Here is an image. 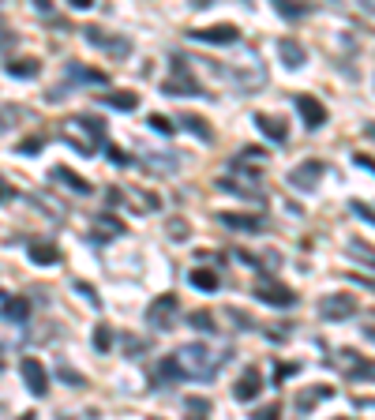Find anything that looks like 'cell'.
Returning <instances> with one entry per match:
<instances>
[{
    "mask_svg": "<svg viewBox=\"0 0 375 420\" xmlns=\"http://www.w3.org/2000/svg\"><path fill=\"white\" fill-rule=\"evenodd\" d=\"M128 229H124V221L117 218V214H94L90 218V240L94 244H109V240H117V236H124Z\"/></svg>",
    "mask_w": 375,
    "mask_h": 420,
    "instance_id": "cell-8",
    "label": "cell"
},
{
    "mask_svg": "<svg viewBox=\"0 0 375 420\" xmlns=\"http://www.w3.org/2000/svg\"><path fill=\"white\" fill-rule=\"evenodd\" d=\"M53 180H57V184H64V188H71L75 195H90V192H94L90 180H83L75 169H68V165H57V169H53Z\"/></svg>",
    "mask_w": 375,
    "mask_h": 420,
    "instance_id": "cell-18",
    "label": "cell"
},
{
    "mask_svg": "<svg viewBox=\"0 0 375 420\" xmlns=\"http://www.w3.org/2000/svg\"><path fill=\"white\" fill-rule=\"evenodd\" d=\"M252 420H282V406L278 402H270V406H263V409H255Z\"/></svg>",
    "mask_w": 375,
    "mask_h": 420,
    "instance_id": "cell-37",
    "label": "cell"
},
{
    "mask_svg": "<svg viewBox=\"0 0 375 420\" xmlns=\"http://www.w3.org/2000/svg\"><path fill=\"white\" fill-rule=\"evenodd\" d=\"M255 297L270 308H293L297 304V293H293L289 285H282L278 278H259L255 282Z\"/></svg>",
    "mask_w": 375,
    "mask_h": 420,
    "instance_id": "cell-5",
    "label": "cell"
},
{
    "mask_svg": "<svg viewBox=\"0 0 375 420\" xmlns=\"http://www.w3.org/2000/svg\"><path fill=\"white\" fill-rule=\"evenodd\" d=\"M353 210H356V214H361V218H364V221H372V225H375V214H372L368 207H361V203H353Z\"/></svg>",
    "mask_w": 375,
    "mask_h": 420,
    "instance_id": "cell-48",
    "label": "cell"
},
{
    "mask_svg": "<svg viewBox=\"0 0 375 420\" xmlns=\"http://www.w3.org/2000/svg\"><path fill=\"white\" fill-rule=\"evenodd\" d=\"M184 409H188V420H206L210 417V402L206 398H184Z\"/></svg>",
    "mask_w": 375,
    "mask_h": 420,
    "instance_id": "cell-32",
    "label": "cell"
},
{
    "mask_svg": "<svg viewBox=\"0 0 375 420\" xmlns=\"http://www.w3.org/2000/svg\"><path fill=\"white\" fill-rule=\"evenodd\" d=\"M356 165H364L368 173H375V162H372V158H364V154H356Z\"/></svg>",
    "mask_w": 375,
    "mask_h": 420,
    "instance_id": "cell-52",
    "label": "cell"
},
{
    "mask_svg": "<svg viewBox=\"0 0 375 420\" xmlns=\"http://www.w3.org/2000/svg\"><path fill=\"white\" fill-rule=\"evenodd\" d=\"M263 165H267V150H263V147H244L241 154L233 158V169L237 173H248V177H259Z\"/></svg>",
    "mask_w": 375,
    "mask_h": 420,
    "instance_id": "cell-12",
    "label": "cell"
},
{
    "mask_svg": "<svg viewBox=\"0 0 375 420\" xmlns=\"http://www.w3.org/2000/svg\"><path fill=\"white\" fill-rule=\"evenodd\" d=\"M293 106H297V113L304 116V124H308L312 132L326 124V106L315 98V94H297V98H293Z\"/></svg>",
    "mask_w": 375,
    "mask_h": 420,
    "instance_id": "cell-10",
    "label": "cell"
},
{
    "mask_svg": "<svg viewBox=\"0 0 375 420\" xmlns=\"http://www.w3.org/2000/svg\"><path fill=\"white\" fill-rule=\"evenodd\" d=\"M323 173H326V165L312 158V162H300L297 169L289 173V180H293V188H304V192H312V188L319 184V177H323Z\"/></svg>",
    "mask_w": 375,
    "mask_h": 420,
    "instance_id": "cell-13",
    "label": "cell"
},
{
    "mask_svg": "<svg viewBox=\"0 0 375 420\" xmlns=\"http://www.w3.org/2000/svg\"><path fill=\"white\" fill-rule=\"evenodd\" d=\"M4 315H8V319H30V300L12 297V300L4 304Z\"/></svg>",
    "mask_w": 375,
    "mask_h": 420,
    "instance_id": "cell-31",
    "label": "cell"
},
{
    "mask_svg": "<svg viewBox=\"0 0 375 420\" xmlns=\"http://www.w3.org/2000/svg\"><path fill=\"white\" fill-rule=\"evenodd\" d=\"M226 356H229V349H210L206 342H195V345H180V349L173 353V360H177V368H180L184 379L206 383V379H214L221 371Z\"/></svg>",
    "mask_w": 375,
    "mask_h": 420,
    "instance_id": "cell-1",
    "label": "cell"
},
{
    "mask_svg": "<svg viewBox=\"0 0 375 420\" xmlns=\"http://www.w3.org/2000/svg\"><path fill=\"white\" fill-rule=\"evenodd\" d=\"M75 289H79V293H83V297H86V300H90V304H98V293H94V289H90V285H83V282H79V285H75Z\"/></svg>",
    "mask_w": 375,
    "mask_h": 420,
    "instance_id": "cell-46",
    "label": "cell"
},
{
    "mask_svg": "<svg viewBox=\"0 0 375 420\" xmlns=\"http://www.w3.org/2000/svg\"><path fill=\"white\" fill-rule=\"evenodd\" d=\"M278 57H282V64H285V68H304L308 49L297 42V38H282V42H278Z\"/></svg>",
    "mask_w": 375,
    "mask_h": 420,
    "instance_id": "cell-16",
    "label": "cell"
},
{
    "mask_svg": "<svg viewBox=\"0 0 375 420\" xmlns=\"http://www.w3.org/2000/svg\"><path fill=\"white\" fill-rule=\"evenodd\" d=\"M94 349H98V353H109V349H113V330H109L106 323L94 330Z\"/></svg>",
    "mask_w": 375,
    "mask_h": 420,
    "instance_id": "cell-35",
    "label": "cell"
},
{
    "mask_svg": "<svg viewBox=\"0 0 375 420\" xmlns=\"http://www.w3.org/2000/svg\"><path fill=\"white\" fill-rule=\"evenodd\" d=\"M38 71H42V64H38L34 57L30 60H12V64H8V75H15V79H34Z\"/></svg>",
    "mask_w": 375,
    "mask_h": 420,
    "instance_id": "cell-28",
    "label": "cell"
},
{
    "mask_svg": "<svg viewBox=\"0 0 375 420\" xmlns=\"http://www.w3.org/2000/svg\"><path fill=\"white\" fill-rule=\"evenodd\" d=\"M23 383L30 386V394L45 398V394H49V375H45V364L34 360V356H27V360H23Z\"/></svg>",
    "mask_w": 375,
    "mask_h": 420,
    "instance_id": "cell-11",
    "label": "cell"
},
{
    "mask_svg": "<svg viewBox=\"0 0 375 420\" xmlns=\"http://www.w3.org/2000/svg\"><path fill=\"white\" fill-rule=\"evenodd\" d=\"M83 38L90 45H98V49H106L109 57H128V53H132V42H128V38H109V30H101V27H86Z\"/></svg>",
    "mask_w": 375,
    "mask_h": 420,
    "instance_id": "cell-9",
    "label": "cell"
},
{
    "mask_svg": "<svg viewBox=\"0 0 375 420\" xmlns=\"http://www.w3.org/2000/svg\"><path fill=\"white\" fill-rule=\"evenodd\" d=\"M349 256H356V259H364V263H372V267H375V251L361 248V244H349Z\"/></svg>",
    "mask_w": 375,
    "mask_h": 420,
    "instance_id": "cell-42",
    "label": "cell"
},
{
    "mask_svg": "<svg viewBox=\"0 0 375 420\" xmlns=\"http://www.w3.org/2000/svg\"><path fill=\"white\" fill-rule=\"evenodd\" d=\"M218 218H221V225L241 229V233H263V229H267V221H263V218H252V214H233V210H226V214H218Z\"/></svg>",
    "mask_w": 375,
    "mask_h": 420,
    "instance_id": "cell-19",
    "label": "cell"
},
{
    "mask_svg": "<svg viewBox=\"0 0 375 420\" xmlns=\"http://www.w3.org/2000/svg\"><path fill=\"white\" fill-rule=\"evenodd\" d=\"M259 391H263V371L252 364V368H244V371H241V379H237L233 398H237V402H252Z\"/></svg>",
    "mask_w": 375,
    "mask_h": 420,
    "instance_id": "cell-14",
    "label": "cell"
},
{
    "mask_svg": "<svg viewBox=\"0 0 375 420\" xmlns=\"http://www.w3.org/2000/svg\"><path fill=\"white\" fill-rule=\"evenodd\" d=\"M109 162H113V165H132V158H128L121 147H109Z\"/></svg>",
    "mask_w": 375,
    "mask_h": 420,
    "instance_id": "cell-43",
    "label": "cell"
},
{
    "mask_svg": "<svg viewBox=\"0 0 375 420\" xmlns=\"http://www.w3.org/2000/svg\"><path fill=\"white\" fill-rule=\"evenodd\" d=\"M60 143H68L79 154L90 158L106 147V124H101L98 116H68V121L60 124Z\"/></svg>",
    "mask_w": 375,
    "mask_h": 420,
    "instance_id": "cell-2",
    "label": "cell"
},
{
    "mask_svg": "<svg viewBox=\"0 0 375 420\" xmlns=\"http://www.w3.org/2000/svg\"><path fill=\"white\" fill-rule=\"evenodd\" d=\"M68 420H75V417H68Z\"/></svg>",
    "mask_w": 375,
    "mask_h": 420,
    "instance_id": "cell-55",
    "label": "cell"
},
{
    "mask_svg": "<svg viewBox=\"0 0 375 420\" xmlns=\"http://www.w3.org/2000/svg\"><path fill=\"white\" fill-rule=\"evenodd\" d=\"M0 368H4V349H0Z\"/></svg>",
    "mask_w": 375,
    "mask_h": 420,
    "instance_id": "cell-53",
    "label": "cell"
},
{
    "mask_svg": "<svg viewBox=\"0 0 375 420\" xmlns=\"http://www.w3.org/2000/svg\"><path fill=\"white\" fill-rule=\"evenodd\" d=\"M191 285H195L199 293H218V289H221V278H218V271L195 267V271H191Z\"/></svg>",
    "mask_w": 375,
    "mask_h": 420,
    "instance_id": "cell-24",
    "label": "cell"
},
{
    "mask_svg": "<svg viewBox=\"0 0 375 420\" xmlns=\"http://www.w3.org/2000/svg\"><path fill=\"white\" fill-rule=\"evenodd\" d=\"M162 94H169V98H191V94H203V86L188 75L184 60H177V64H173V75L162 83Z\"/></svg>",
    "mask_w": 375,
    "mask_h": 420,
    "instance_id": "cell-6",
    "label": "cell"
},
{
    "mask_svg": "<svg viewBox=\"0 0 375 420\" xmlns=\"http://www.w3.org/2000/svg\"><path fill=\"white\" fill-rule=\"evenodd\" d=\"M12 195H15V188H12V184H4V180H0V203H8V199H12Z\"/></svg>",
    "mask_w": 375,
    "mask_h": 420,
    "instance_id": "cell-49",
    "label": "cell"
},
{
    "mask_svg": "<svg viewBox=\"0 0 375 420\" xmlns=\"http://www.w3.org/2000/svg\"><path fill=\"white\" fill-rule=\"evenodd\" d=\"M177 312H180V300L173 297V293H162V297L150 300V308H147V327L158 330V334H165V330L177 323Z\"/></svg>",
    "mask_w": 375,
    "mask_h": 420,
    "instance_id": "cell-4",
    "label": "cell"
},
{
    "mask_svg": "<svg viewBox=\"0 0 375 420\" xmlns=\"http://www.w3.org/2000/svg\"><path fill=\"white\" fill-rule=\"evenodd\" d=\"M60 375H64V379H68V383H75V386H79V383H83V375H75V371H68V368H60Z\"/></svg>",
    "mask_w": 375,
    "mask_h": 420,
    "instance_id": "cell-51",
    "label": "cell"
},
{
    "mask_svg": "<svg viewBox=\"0 0 375 420\" xmlns=\"http://www.w3.org/2000/svg\"><path fill=\"white\" fill-rule=\"evenodd\" d=\"M42 147H45V136H27L19 143V154H38Z\"/></svg>",
    "mask_w": 375,
    "mask_h": 420,
    "instance_id": "cell-39",
    "label": "cell"
},
{
    "mask_svg": "<svg viewBox=\"0 0 375 420\" xmlns=\"http://www.w3.org/2000/svg\"><path fill=\"white\" fill-rule=\"evenodd\" d=\"M334 420H349V417H334Z\"/></svg>",
    "mask_w": 375,
    "mask_h": 420,
    "instance_id": "cell-54",
    "label": "cell"
},
{
    "mask_svg": "<svg viewBox=\"0 0 375 420\" xmlns=\"http://www.w3.org/2000/svg\"><path fill=\"white\" fill-rule=\"evenodd\" d=\"M180 128L191 132V136H199V139H210V128H206V121H203V116H195V113L180 116Z\"/></svg>",
    "mask_w": 375,
    "mask_h": 420,
    "instance_id": "cell-29",
    "label": "cell"
},
{
    "mask_svg": "<svg viewBox=\"0 0 375 420\" xmlns=\"http://www.w3.org/2000/svg\"><path fill=\"white\" fill-rule=\"evenodd\" d=\"M177 379H180V368H177L173 356H165V360H158L154 368H150V383L154 386H169V383H177Z\"/></svg>",
    "mask_w": 375,
    "mask_h": 420,
    "instance_id": "cell-21",
    "label": "cell"
},
{
    "mask_svg": "<svg viewBox=\"0 0 375 420\" xmlns=\"http://www.w3.org/2000/svg\"><path fill=\"white\" fill-rule=\"evenodd\" d=\"M218 188H221V192L241 195V199H252V203H259V199H263V192H259V188H241L237 180H229V177H221V180H218Z\"/></svg>",
    "mask_w": 375,
    "mask_h": 420,
    "instance_id": "cell-26",
    "label": "cell"
},
{
    "mask_svg": "<svg viewBox=\"0 0 375 420\" xmlns=\"http://www.w3.org/2000/svg\"><path fill=\"white\" fill-rule=\"evenodd\" d=\"M326 398H334L330 386H308V391L297 398V413H312L319 402H326Z\"/></svg>",
    "mask_w": 375,
    "mask_h": 420,
    "instance_id": "cell-22",
    "label": "cell"
},
{
    "mask_svg": "<svg viewBox=\"0 0 375 420\" xmlns=\"http://www.w3.org/2000/svg\"><path fill=\"white\" fill-rule=\"evenodd\" d=\"M165 150H154V154L147 158V169H158V173H173L177 169V158H162Z\"/></svg>",
    "mask_w": 375,
    "mask_h": 420,
    "instance_id": "cell-33",
    "label": "cell"
},
{
    "mask_svg": "<svg viewBox=\"0 0 375 420\" xmlns=\"http://www.w3.org/2000/svg\"><path fill=\"white\" fill-rule=\"evenodd\" d=\"M147 124L158 132V136H169V132H173V121H169V116H162V113H150Z\"/></svg>",
    "mask_w": 375,
    "mask_h": 420,
    "instance_id": "cell-38",
    "label": "cell"
},
{
    "mask_svg": "<svg viewBox=\"0 0 375 420\" xmlns=\"http://www.w3.org/2000/svg\"><path fill=\"white\" fill-rule=\"evenodd\" d=\"M121 345H124V353H132V356H139L147 349V342H139V338H132V334H121Z\"/></svg>",
    "mask_w": 375,
    "mask_h": 420,
    "instance_id": "cell-41",
    "label": "cell"
},
{
    "mask_svg": "<svg viewBox=\"0 0 375 420\" xmlns=\"http://www.w3.org/2000/svg\"><path fill=\"white\" fill-rule=\"evenodd\" d=\"M34 203H38V207H45V210H49V218H64V214H68V207H64L60 199H53L49 192H38V195H34Z\"/></svg>",
    "mask_w": 375,
    "mask_h": 420,
    "instance_id": "cell-30",
    "label": "cell"
},
{
    "mask_svg": "<svg viewBox=\"0 0 375 420\" xmlns=\"http://www.w3.org/2000/svg\"><path fill=\"white\" fill-rule=\"evenodd\" d=\"M229 319H233L237 327H252V319H248V315H241V312H237V308H233V312H229Z\"/></svg>",
    "mask_w": 375,
    "mask_h": 420,
    "instance_id": "cell-47",
    "label": "cell"
},
{
    "mask_svg": "<svg viewBox=\"0 0 375 420\" xmlns=\"http://www.w3.org/2000/svg\"><path fill=\"white\" fill-rule=\"evenodd\" d=\"M356 308H361V304H356L353 293H334V297H326V300H323L319 315H323V319H330V323H341V319H353Z\"/></svg>",
    "mask_w": 375,
    "mask_h": 420,
    "instance_id": "cell-7",
    "label": "cell"
},
{
    "mask_svg": "<svg viewBox=\"0 0 375 420\" xmlns=\"http://www.w3.org/2000/svg\"><path fill=\"white\" fill-rule=\"evenodd\" d=\"M27 256H30V263H38V267H53V263H60V248H57V244H49V240H34V244H27Z\"/></svg>",
    "mask_w": 375,
    "mask_h": 420,
    "instance_id": "cell-20",
    "label": "cell"
},
{
    "mask_svg": "<svg viewBox=\"0 0 375 420\" xmlns=\"http://www.w3.org/2000/svg\"><path fill=\"white\" fill-rule=\"evenodd\" d=\"M372 338H375V334H372Z\"/></svg>",
    "mask_w": 375,
    "mask_h": 420,
    "instance_id": "cell-56",
    "label": "cell"
},
{
    "mask_svg": "<svg viewBox=\"0 0 375 420\" xmlns=\"http://www.w3.org/2000/svg\"><path fill=\"white\" fill-rule=\"evenodd\" d=\"M106 101L113 109H121V113H132L135 106H139V94H132V90H117V94H106Z\"/></svg>",
    "mask_w": 375,
    "mask_h": 420,
    "instance_id": "cell-27",
    "label": "cell"
},
{
    "mask_svg": "<svg viewBox=\"0 0 375 420\" xmlns=\"http://www.w3.org/2000/svg\"><path fill=\"white\" fill-rule=\"evenodd\" d=\"M121 195H124L121 203H132L135 214H150V210L162 207V199H158L154 192H143V188H128V192H121Z\"/></svg>",
    "mask_w": 375,
    "mask_h": 420,
    "instance_id": "cell-17",
    "label": "cell"
},
{
    "mask_svg": "<svg viewBox=\"0 0 375 420\" xmlns=\"http://www.w3.org/2000/svg\"><path fill=\"white\" fill-rule=\"evenodd\" d=\"M12 45H15V34L12 30H0V49H12Z\"/></svg>",
    "mask_w": 375,
    "mask_h": 420,
    "instance_id": "cell-45",
    "label": "cell"
},
{
    "mask_svg": "<svg viewBox=\"0 0 375 420\" xmlns=\"http://www.w3.org/2000/svg\"><path fill=\"white\" fill-rule=\"evenodd\" d=\"M165 229H169V236H173V240H188V233H191V225H188L184 218H173Z\"/></svg>",
    "mask_w": 375,
    "mask_h": 420,
    "instance_id": "cell-36",
    "label": "cell"
},
{
    "mask_svg": "<svg viewBox=\"0 0 375 420\" xmlns=\"http://www.w3.org/2000/svg\"><path fill=\"white\" fill-rule=\"evenodd\" d=\"M293 371H297V364H282V368H278V379H289Z\"/></svg>",
    "mask_w": 375,
    "mask_h": 420,
    "instance_id": "cell-50",
    "label": "cell"
},
{
    "mask_svg": "<svg viewBox=\"0 0 375 420\" xmlns=\"http://www.w3.org/2000/svg\"><path fill=\"white\" fill-rule=\"evenodd\" d=\"M188 323H191L195 330H203V334H214V315H210V312H191Z\"/></svg>",
    "mask_w": 375,
    "mask_h": 420,
    "instance_id": "cell-34",
    "label": "cell"
},
{
    "mask_svg": "<svg viewBox=\"0 0 375 420\" xmlns=\"http://www.w3.org/2000/svg\"><path fill=\"white\" fill-rule=\"evenodd\" d=\"M237 34H241V30L229 27V23H218V27H203V30H191V38H195V42H210V45H233Z\"/></svg>",
    "mask_w": 375,
    "mask_h": 420,
    "instance_id": "cell-15",
    "label": "cell"
},
{
    "mask_svg": "<svg viewBox=\"0 0 375 420\" xmlns=\"http://www.w3.org/2000/svg\"><path fill=\"white\" fill-rule=\"evenodd\" d=\"M233 83L241 86V90H259V86L267 83V68L259 64V53L255 49L241 53V60L233 64Z\"/></svg>",
    "mask_w": 375,
    "mask_h": 420,
    "instance_id": "cell-3",
    "label": "cell"
},
{
    "mask_svg": "<svg viewBox=\"0 0 375 420\" xmlns=\"http://www.w3.org/2000/svg\"><path fill=\"white\" fill-rule=\"evenodd\" d=\"M349 379H375V368H349Z\"/></svg>",
    "mask_w": 375,
    "mask_h": 420,
    "instance_id": "cell-44",
    "label": "cell"
},
{
    "mask_svg": "<svg viewBox=\"0 0 375 420\" xmlns=\"http://www.w3.org/2000/svg\"><path fill=\"white\" fill-rule=\"evenodd\" d=\"M255 124H259V132H263V136H270L274 143H285V139H289V128H285V121H278V116L259 113V116H255Z\"/></svg>",
    "mask_w": 375,
    "mask_h": 420,
    "instance_id": "cell-23",
    "label": "cell"
},
{
    "mask_svg": "<svg viewBox=\"0 0 375 420\" xmlns=\"http://www.w3.org/2000/svg\"><path fill=\"white\" fill-rule=\"evenodd\" d=\"M278 12H282L285 19H300V15H308V8L304 4L297 8V4H289V0H282V4H278Z\"/></svg>",
    "mask_w": 375,
    "mask_h": 420,
    "instance_id": "cell-40",
    "label": "cell"
},
{
    "mask_svg": "<svg viewBox=\"0 0 375 420\" xmlns=\"http://www.w3.org/2000/svg\"><path fill=\"white\" fill-rule=\"evenodd\" d=\"M68 79H75V83H106V71H90V68H83L79 60H68Z\"/></svg>",
    "mask_w": 375,
    "mask_h": 420,
    "instance_id": "cell-25",
    "label": "cell"
}]
</instances>
